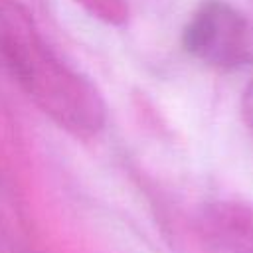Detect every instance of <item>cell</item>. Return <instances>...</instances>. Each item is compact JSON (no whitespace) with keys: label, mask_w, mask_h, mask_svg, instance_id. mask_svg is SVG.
I'll use <instances>...</instances> for the list:
<instances>
[{"label":"cell","mask_w":253,"mask_h":253,"mask_svg":"<svg viewBox=\"0 0 253 253\" xmlns=\"http://www.w3.org/2000/svg\"><path fill=\"white\" fill-rule=\"evenodd\" d=\"M241 117L249 128V132L253 134V81L245 87V91L241 95Z\"/></svg>","instance_id":"obj_4"},{"label":"cell","mask_w":253,"mask_h":253,"mask_svg":"<svg viewBox=\"0 0 253 253\" xmlns=\"http://www.w3.org/2000/svg\"><path fill=\"white\" fill-rule=\"evenodd\" d=\"M73 2L81 4L91 16L113 26H121L128 18L126 0H73Z\"/></svg>","instance_id":"obj_3"},{"label":"cell","mask_w":253,"mask_h":253,"mask_svg":"<svg viewBox=\"0 0 253 253\" xmlns=\"http://www.w3.org/2000/svg\"><path fill=\"white\" fill-rule=\"evenodd\" d=\"M0 67L59 128L85 138L105 126L107 105L97 87L49 49L16 0H0Z\"/></svg>","instance_id":"obj_1"},{"label":"cell","mask_w":253,"mask_h":253,"mask_svg":"<svg viewBox=\"0 0 253 253\" xmlns=\"http://www.w3.org/2000/svg\"><path fill=\"white\" fill-rule=\"evenodd\" d=\"M184 49L215 69H237L253 61V34L245 16L225 0H204L182 32Z\"/></svg>","instance_id":"obj_2"}]
</instances>
